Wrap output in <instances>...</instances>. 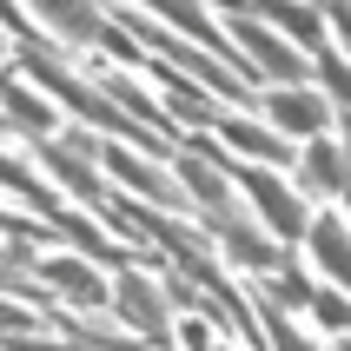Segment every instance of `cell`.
I'll use <instances>...</instances> for the list:
<instances>
[{
    "instance_id": "1",
    "label": "cell",
    "mask_w": 351,
    "mask_h": 351,
    "mask_svg": "<svg viewBox=\"0 0 351 351\" xmlns=\"http://www.w3.org/2000/svg\"><path fill=\"white\" fill-rule=\"evenodd\" d=\"M226 27H232V40H226V47L239 53V66H245V73L278 80V86H305V60H298L292 47L265 27V20H252V7H232V14H226Z\"/></svg>"
},
{
    "instance_id": "2",
    "label": "cell",
    "mask_w": 351,
    "mask_h": 351,
    "mask_svg": "<svg viewBox=\"0 0 351 351\" xmlns=\"http://www.w3.org/2000/svg\"><path fill=\"white\" fill-rule=\"evenodd\" d=\"M20 66H27V73H34V80H40V86H47V93H53V99H66V106H73L80 119H93L99 133H126V139H133V146H146V153H153V146H159V139L146 133V126H126V119H119V106H106V99H99L93 86H86V80H73V73H66V66H60L53 53H27V60H20Z\"/></svg>"
},
{
    "instance_id": "3",
    "label": "cell",
    "mask_w": 351,
    "mask_h": 351,
    "mask_svg": "<svg viewBox=\"0 0 351 351\" xmlns=\"http://www.w3.org/2000/svg\"><path fill=\"white\" fill-rule=\"evenodd\" d=\"M226 173H232V186H245V199L258 206L272 239H305V206H298V193L285 179H272L265 166H226Z\"/></svg>"
},
{
    "instance_id": "4",
    "label": "cell",
    "mask_w": 351,
    "mask_h": 351,
    "mask_svg": "<svg viewBox=\"0 0 351 351\" xmlns=\"http://www.w3.org/2000/svg\"><path fill=\"white\" fill-rule=\"evenodd\" d=\"M258 106H265V119H272L265 133H278V139H318L325 126H332L325 93H305V86H272Z\"/></svg>"
},
{
    "instance_id": "5",
    "label": "cell",
    "mask_w": 351,
    "mask_h": 351,
    "mask_svg": "<svg viewBox=\"0 0 351 351\" xmlns=\"http://www.w3.org/2000/svg\"><path fill=\"white\" fill-rule=\"evenodd\" d=\"M106 298H113V312L126 318V325H133V332L146 338V345H159V351H166V298H159V292H153V285H146L139 272H126V278H119V285H113Z\"/></svg>"
},
{
    "instance_id": "6",
    "label": "cell",
    "mask_w": 351,
    "mask_h": 351,
    "mask_svg": "<svg viewBox=\"0 0 351 351\" xmlns=\"http://www.w3.org/2000/svg\"><path fill=\"white\" fill-rule=\"evenodd\" d=\"M199 226H213V239L239 258V265H252V272H285V252H278L272 239H258L245 213H219V219H199Z\"/></svg>"
},
{
    "instance_id": "7",
    "label": "cell",
    "mask_w": 351,
    "mask_h": 351,
    "mask_svg": "<svg viewBox=\"0 0 351 351\" xmlns=\"http://www.w3.org/2000/svg\"><path fill=\"white\" fill-rule=\"evenodd\" d=\"M27 272H34L40 285H47V292L73 298V305H106V285H99V272L86 265V258L53 252V258H27Z\"/></svg>"
},
{
    "instance_id": "8",
    "label": "cell",
    "mask_w": 351,
    "mask_h": 351,
    "mask_svg": "<svg viewBox=\"0 0 351 351\" xmlns=\"http://www.w3.org/2000/svg\"><path fill=\"white\" fill-rule=\"evenodd\" d=\"M99 159H106V173H119V179H126V186H133L139 199H153V206H179V219H186V193H179L173 179L159 173L153 159L126 153V146H99Z\"/></svg>"
},
{
    "instance_id": "9",
    "label": "cell",
    "mask_w": 351,
    "mask_h": 351,
    "mask_svg": "<svg viewBox=\"0 0 351 351\" xmlns=\"http://www.w3.org/2000/svg\"><path fill=\"white\" fill-rule=\"evenodd\" d=\"M34 153H40V166H47V173H53V179H60V186H66L73 199H86V206H106L99 179L86 173V159H73L66 146H60V139H34Z\"/></svg>"
},
{
    "instance_id": "10",
    "label": "cell",
    "mask_w": 351,
    "mask_h": 351,
    "mask_svg": "<svg viewBox=\"0 0 351 351\" xmlns=\"http://www.w3.org/2000/svg\"><path fill=\"white\" fill-rule=\"evenodd\" d=\"M305 186H312L318 199H345V139L318 133L312 146H305Z\"/></svg>"
},
{
    "instance_id": "11",
    "label": "cell",
    "mask_w": 351,
    "mask_h": 351,
    "mask_svg": "<svg viewBox=\"0 0 351 351\" xmlns=\"http://www.w3.org/2000/svg\"><path fill=\"white\" fill-rule=\"evenodd\" d=\"M318 14H325V7H298V0H292V7H252V20H265V27H272L278 40L292 34L298 47L325 53V20H318Z\"/></svg>"
},
{
    "instance_id": "12",
    "label": "cell",
    "mask_w": 351,
    "mask_h": 351,
    "mask_svg": "<svg viewBox=\"0 0 351 351\" xmlns=\"http://www.w3.org/2000/svg\"><path fill=\"white\" fill-rule=\"evenodd\" d=\"M305 239H312V265H318V278L345 285V219H338V213L305 219Z\"/></svg>"
},
{
    "instance_id": "13",
    "label": "cell",
    "mask_w": 351,
    "mask_h": 351,
    "mask_svg": "<svg viewBox=\"0 0 351 351\" xmlns=\"http://www.w3.org/2000/svg\"><path fill=\"white\" fill-rule=\"evenodd\" d=\"M34 14L47 20L60 40H73V47H93L99 27H106V20H99V7H86V0H73V7H66V0H40Z\"/></svg>"
},
{
    "instance_id": "14",
    "label": "cell",
    "mask_w": 351,
    "mask_h": 351,
    "mask_svg": "<svg viewBox=\"0 0 351 351\" xmlns=\"http://www.w3.org/2000/svg\"><path fill=\"white\" fill-rule=\"evenodd\" d=\"M219 133H226V146H239V153L252 159V166H278V159H292V146L278 133H265L258 119H219Z\"/></svg>"
},
{
    "instance_id": "15",
    "label": "cell",
    "mask_w": 351,
    "mask_h": 351,
    "mask_svg": "<svg viewBox=\"0 0 351 351\" xmlns=\"http://www.w3.org/2000/svg\"><path fill=\"white\" fill-rule=\"evenodd\" d=\"M146 73H153V86L166 93V106H179V113L193 119V126H206V119H213V99L199 93L193 80H179L173 66H159V60H146Z\"/></svg>"
},
{
    "instance_id": "16",
    "label": "cell",
    "mask_w": 351,
    "mask_h": 351,
    "mask_svg": "<svg viewBox=\"0 0 351 351\" xmlns=\"http://www.w3.org/2000/svg\"><path fill=\"white\" fill-rule=\"evenodd\" d=\"M0 106H7V126H14V133H34V139H47V126H53V106H47V99L20 93L14 80H0Z\"/></svg>"
},
{
    "instance_id": "17",
    "label": "cell",
    "mask_w": 351,
    "mask_h": 351,
    "mask_svg": "<svg viewBox=\"0 0 351 351\" xmlns=\"http://www.w3.org/2000/svg\"><path fill=\"white\" fill-rule=\"evenodd\" d=\"M252 325H265V332H272V351H312V345H305V332H292V325H285V318H278L272 305H265V312H258Z\"/></svg>"
},
{
    "instance_id": "18",
    "label": "cell",
    "mask_w": 351,
    "mask_h": 351,
    "mask_svg": "<svg viewBox=\"0 0 351 351\" xmlns=\"http://www.w3.org/2000/svg\"><path fill=\"white\" fill-rule=\"evenodd\" d=\"M312 318L325 325V332H345V292H312Z\"/></svg>"
},
{
    "instance_id": "19",
    "label": "cell",
    "mask_w": 351,
    "mask_h": 351,
    "mask_svg": "<svg viewBox=\"0 0 351 351\" xmlns=\"http://www.w3.org/2000/svg\"><path fill=\"white\" fill-rule=\"evenodd\" d=\"M265 292H272L278 305H312V285H305V278H298V272H278L272 285H265Z\"/></svg>"
},
{
    "instance_id": "20",
    "label": "cell",
    "mask_w": 351,
    "mask_h": 351,
    "mask_svg": "<svg viewBox=\"0 0 351 351\" xmlns=\"http://www.w3.org/2000/svg\"><path fill=\"white\" fill-rule=\"evenodd\" d=\"M179 338H186V351H226V345H213V325H199V318H193Z\"/></svg>"
},
{
    "instance_id": "21",
    "label": "cell",
    "mask_w": 351,
    "mask_h": 351,
    "mask_svg": "<svg viewBox=\"0 0 351 351\" xmlns=\"http://www.w3.org/2000/svg\"><path fill=\"white\" fill-rule=\"evenodd\" d=\"M0 351H60V345H40L34 332H7V338H0Z\"/></svg>"
},
{
    "instance_id": "22",
    "label": "cell",
    "mask_w": 351,
    "mask_h": 351,
    "mask_svg": "<svg viewBox=\"0 0 351 351\" xmlns=\"http://www.w3.org/2000/svg\"><path fill=\"white\" fill-rule=\"evenodd\" d=\"M0 40H7V34H0Z\"/></svg>"
}]
</instances>
